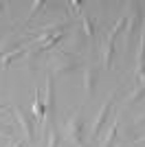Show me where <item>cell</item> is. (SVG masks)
<instances>
[{
    "label": "cell",
    "instance_id": "1",
    "mask_svg": "<svg viewBox=\"0 0 145 147\" xmlns=\"http://www.w3.org/2000/svg\"><path fill=\"white\" fill-rule=\"evenodd\" d=\"M48 68L53 77H64V75L75 73L77 68H81V57L77 53H68V51H53L48 57Z\"/></svg>",
    "mask_w": 145,
    "mask_h": 147
},
{
    "label": "cell",
    "instance_id": "2",
    "mask_svg": "<svg viewBox=\"0 0 145 147\" xmlns=\"http://www.w3.org/2000/svg\"><path fill=\"white\" fill-rule=\"evenodd\" d=\"M84 108H77L75 112H70L66 123V136L72 145H79L84 143Z\"/></svg>",
    "mask_w": 145,
    "mask_h": 147
},
{
    "label": "cell",
    "instance_id": "3",
    "mask_svg": "<svg viewBox=\"0 0 145 147\" xmlns=\"http://www.w3.org/2000/svg\"><path fill=\"white\" fill-rule=\"evenodd\" d=\"M127 7H132V13L127 16V29H125V46L134 42V37L141 29V22H143V9H141V2H130Z\"/></svg>",
    "mask_w": 145,
    "mask_h": 147
},
{
    "label": "cell",
    "instance_id": "4",
    "mask_svg": "<svg viewBox=\"0 0 145 147\" xmlns=\"http://www.w3.org/2000/svg\"><path fill=\"white\" fill-rule=\"evenodd\" d=\"M11 112L16 114L20 123V129L24 132V138H26V145H33L35 143V119L31 117L29 112H24L22 108H11Z\"/></svg>",
    "mask_w": 145,
    "mask_h": 147
},
{
    "label": "cell",
    "instance_id": "5",
    "mask_svg": "<svg viewBox=\"0 0 145 147\" xmlns=\"http://www.w3.org/2000/svg\"><path fill=\"white\" fill-rule=\"evenodd\" d=\"M115 101H117V92H112V94H110V99L101 105V110H99V114H97L95 123H92V132H90L92 138H97V136H99V132H101V127L106 125V121H108V117H110V112H112V105H115Z\"/></svg>",
    "mask_w": 145,
    "mask_h": 147
},
{
    "label": "cell",
    "instance_id": "6",
    "mask_svg": "<svg viewBox=\"0 0 145 147\" xmlns=\"http://www.w3.org/2000/svg\"><path fill=\"white\" fill-rule=\"evenodd\" d=\"M97 79H99V68L95 66V64H90V66H86V73H84V88L88 94H95V88H97Z\"/></svg>",
    "mask_w": 145,
    "mask_h": 147
},
{
    "label": "cell",
    "instance_id": "7",
    "mask_svg": "<svg viewBox=\"0 0 145 147\" xmlns=\"http://www.w3.org/2000/svg\"><path fill=\"white\" fill-rule=\"evenodd\" d=\"M115 40L110 33H106V42H103V68L110 70L112 68V61H115Z\"/></svg>",
    "mask_w": 145,
    "mask_h": 147
},
{
    "label": "cell",
    "instance_id": "8",
    "mask_svg": "<svg viewBox=\"0 0 145 147\" xmlns=\"http://www.w3.org/2000/svg\"><path fill=\"white\" fill-rule=\"evenodd\" d=\"M145 97V86H136L130 94L125 97V101H123V105H134V103H139V101H143Z\"/></svg>",
    "mask_w": 145,
    "mask_h": 147
},
{
    "label": "cell",
    "instance_id": "9",
    "mask_svg": "<svg viewBox=\"0 0 145 147\" xmlns=\"http://www.w3.org/2000/svg\"><path fill=\"white\" fill-rule=\"evenodd\" d=\"M16 125L9 121H0V136H5V138H13L16 141Z\"/></svg>",
    "mask_w": 145,
    "mask_h": 147
},
{
    "label": "cell",
    "instance_id": "10",
    "mask_svg": "<svg viewBox=\"0 0 145 147\" xmlns=\"http://www.w3.org/2000/svg\"><path fill=\"white\" fill-rule=\"evenodd\" d=\"M46 147H60V134H57V129L55 127H51L46 132Z\"/></svg>",
    "mask_w": 145,
    "mask_h": 147
},
{
    "label": "cell",
    "instance_id": "11",
    "mask_svg": "<svg viewBox=\"0 0 145 147\" xmlns=\"http://www.w3.org/2000/svg\"><path fill=\"white\" fill-rule=\"evenodd\" d=\"M84 33L90 40H95V20L88 18V16H84Z\"/></svg>",
    "mask_w": 145,
    "mask_h": 147
},
{
    "label": "cell",
    "instance_id": "12",
    "mask_svg": "<svg viewBox=\"0 0 145 147\" xmlns=\"http://www.w3.org/2000/svg\"><path fill=\"white\" fill-rule=\"evenodd\" d=\"M42 7H46V2H33V9H31V16H29V20H26V24H31V20L37 16V11H40Z\"/></svg>",
    "mask_w": 145,
    "mask_h": 147
},
{
    "label": "cell",
    "instance_id": "13",
    "mask_svg": "<svg viewBox=\"0 0 145 147\" xmlns=\"http://www.w3.org/2000/svg\"><path fill=\"white\" fill-rule=\"evenodd\" d=\"M7 147H29V145H26V143H22V141H11Z\"/></svg>",
    "mask_w": 145,
    "mask_h": 147
},
{
    "label": "cell",
    "instance_id": "14",
    "mask_svg": "<svg viewBox=\"0 0 145 147\" xmlns=\"http://www.w3.org/2000/svg\"><path fill=\"white\" fill-rule=\"evenodd\" d=\"M136 143H139V145H145V134L139 136V138H136Z\"/></svg>",
    "mask_w": 145,
    "mask_h": 147
},
{
    "label": "cell",
    "instance_id": "15",
    "mask_svg": "<svg viewBox=\"0 0 145 147\" xmlns=\"http://www.w3.org/2000/svg\"><path fill=\"white\" fill-rule=\"evenodd\" d=\"M141 123H145V114H143V117H139V119H136V125H141Z\"/></svg>",
    "mask_w": 145,
    "mask_h": 147
},
{
    "label": "cell",
    "instance_id": "16",
    "mask_svg": "<svg viewBox=\"0 0 145 147\" xmlns=\"http://www.w3.org/2000/svg\"><path fill=\"white\" fill-rule=\"evenodd\" d=\"M5 7H7L5 2H0V16H2V11H5Z\"/></svg>",
    "mask_w": 145,
    "mask_h": 147
},
{
    "label": "cell",
    "instance_id": "17",
    "mask_svg": "<svg viewBox=\"0 0 145 147\" xmlns=\"http://www.w3.org/2000/svg\"><path fill=\"white\" fill-rule=\"evenodd\" d=\"M75 147H90L88 143H79V145H75Z\"/></svg>",
    "mask_w": 145,
    "mask_h": 147
},
{
    "label": "cell",
    "instance_id": "18",
    "mask_svg": "<svg viewBox=\"0 0 145 147\" xmlns=\"http://www.w3.org/2000/svg\"><path fill=\"white\" fill-rule=\"evenodd\" d=\"M121 147H125V143H123V145H121Z\"/></svg>",
    "mask_w": 145,
    "mask_h": 147
}]
</instances>
